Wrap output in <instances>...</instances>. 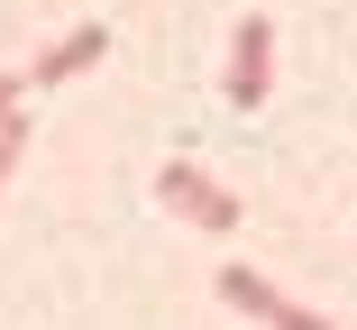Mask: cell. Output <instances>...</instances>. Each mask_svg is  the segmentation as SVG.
I'll use <instances>...</instances> for the list:
<instances>
[{
	"mask_svg": "<svg viewBox=\"0 0 357 330\" xmlns=\"http://www.w3.org/2000/svg\"><path fill=\"white\" fill-rule=\"evenodd\" d=\"M110 55V19H83V28H64L37 64H28V92H55V83H74V74H92V64Z\"/></svg>",
	"mask_w": 357,
	"mask_h": 330,
	"instance_id": "277c9868",
	"label": "cell"
},
{
	"mask_svg": "<svg viewBox=\"0 0 357 330\" xmlns=\"http://www.w3.org/2000/svg\"><path fill=\"white\" fill-rule=\"evenodd\" d=\"M211 285H220V303H229V312H248L257 330H339L330 312H312V303H294V294H284L275 276H257V267H220Z\"/></svg>",
	"mask_w": 357,
	"mask_h": 330,
	"instance_id": "7a4b0ae2",
	"label": "cell"
},
{
	"mask_svg": "<svg viewBox=\"0 0 357 330\" xmlns=\"http://www.w3.org/2000/svg\"><path fill=\"white\" fill-rule=\"evenodd\" d=\"M275 92V28H266V10H248L238 28H229V64H220V101L229 110H257Z\"/></svg>",
	"mask_w": 357,
	"mask_h": 330,
	"instance_id": "3957f363",
	"label": "cell"
},
{
	"mask_svg": "<svg viewBox=\"0 0 357 330\" xmlns=\"http://www.w3.org/2000/svg\"><path fill=\"white\" fill-rule=\"evenodd\" d=\"M19 156H28V110H0V193H10Z\"/></svg>",
	"mask_w": 357,
	"mask_h": 330,
	"instance_id": "5b68a950",
	"label": "cell"
},
{
	"mask_svg": "<svg viewBox=\"0 0 357 330\" xmlns=\"http://www.w3.org/2000/svg\"><path fill=\"white\" fill-rule=\"evenodd\" d=\"M156 202L183 220V230H202V239H220V230H238V193L220 183V174H202L192 156H174L165 174H156Z\"/></svg>",
	"mask_w": 357,
	"mask_h": 330,
	"instance_id": "6da1fadb",
	"label": "cell"
},
{
	"mask_svg": "<svg viewBox=\"0 0 357 330\" xmlns=\"http://www.w3.org/2000/svg\"><path fill=\"white\" fill-rule=\"evenodd\" d=\"M0 110H28V74H0Z\"/></svg>",
	"mask_w": 357,
	"mask_h": 330,
	"instance_id": "8992f818",
	"label": "cell"
}]
</instances>
